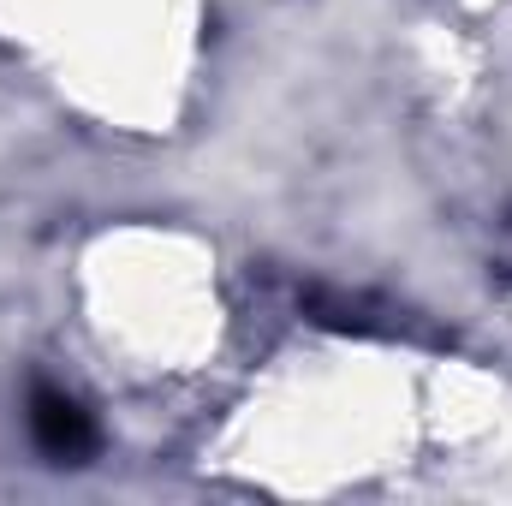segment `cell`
Listing matches in <instances>:
<instances>
[{
  "label": "cell",
  "mask_w": 512,
  "mask_h": 506,
  "mask_svg": "<svg viewBox=\"0 0 512 506\" xmlns=\"http://www.w3.org/2000/svg\"><path fill=\"white\" fill-rule=\"evenodd\" d=\"M30 441L54 465H84L96 453V417L60 387H36L30 393Z\"/></svg>",
  "instance_id": "obj_1"
}]
</instances>
